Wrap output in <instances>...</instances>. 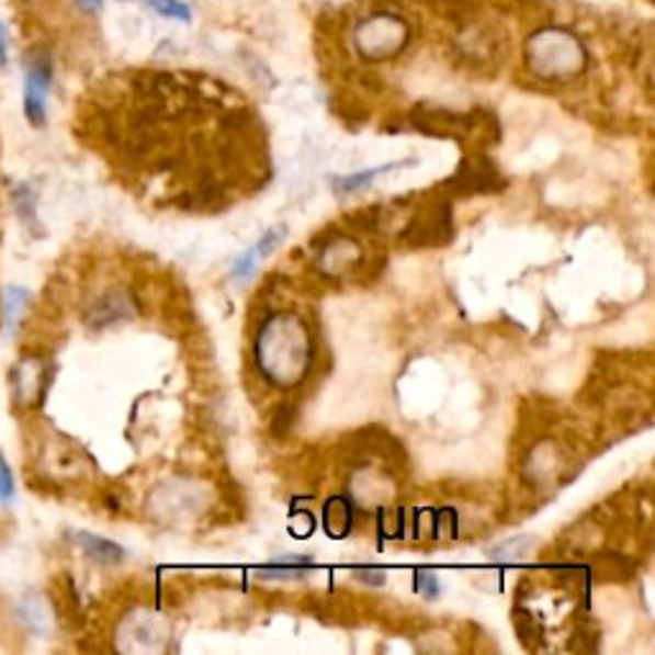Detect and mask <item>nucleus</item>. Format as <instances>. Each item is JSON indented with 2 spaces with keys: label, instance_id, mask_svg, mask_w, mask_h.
Listing matches in <instances>:
<instances>
[{
  "label": "nucleus",
  "instance_id": "f257e3e1",
  "mask_svg": "<svg viewBox=\"0 0 655 655\" xmlns=\"http://www.w3.org/2000/svg\"><path fill=\"white\" fill-rule=\"evenodd\" d=\"M52 88V61L46 54L36 52L26 61V80H23V113L31 126H44L46 95Z\"/></svg>",
  "mask_w": 655,
  "mask_h": 655
},
{
  "label": "nucleus",
  "instance_id": "f03ea898",
  "mask_svg": "<svg viewBox=\"0 0 655 655\" xmlns=\"http://www.w3.org/2000/svg\"><path fill=\"white\" fill-rule=\"evenodd\" d=\"M46 382H49V376H46V366L42 359H36V357L21 359L11 372L15 403L26 405V407L36 405L44 395Z\"/></svg>",
  "mask_w": 655,
  "mask_h": 655
},
{
  "label": "nucleus",
  "instance_id": "7ed1b4c3",
  "mask_svg": "<svg viewBox=\"0 0 655 655\" xmlns=\"http://www.w3.org/2000/svg\"><path fill=\"white\" fill-rule=\"evenodd\" d=\"M502 184L505 180L492 167V161L472 159L466 165H461L459 172L453 174V180H449V190L459 192V195H476V192H492L502 188Z\"/></svg>",
  "mask_w": 655,
  "mask_h": 655
},
{
  "label": "nucleus",
  "instance_id": "20e7f679",
  "mask_svg": "<svg viewBox=\"0 0 655 655\" xmlns=\"http://www.w3.org/2000/svg\"><path fill=\"white\" fill-rule=\"evenodd\" d=\"M75 543L80 545L84 556L92 558L100 566H118L121 561L126 558V551H123L118 543L105 541V538H98L92 533H75Z\"/></svg>",
  "mask_w": 655,
  "mask_h": 655
},
{
  "label": "nucleus",
  "instance_id": "39448f33",
  "mask_svg": "<svg viewBox=\"0 0 655 655\" xmlns=\"http://www.w3.org/2000/svg\"><path fill=\"white\" fill-rule=\"evenodd\" d=\"M128 313H131L128 297L123 295V292H111V295L100 297L98 303L90 307L88 323L92 328H103V326H111L115 320L126 318Z\"/></svg>",
  "mask_w": 655,
  "mask_h": 655
},
{
  "label": "nucleus",
  "instance_id": "423d86ee",
  "mask_svg": "<svg viewBox=\"0 0 655 655\" xmlns=\"http://www.w3.org/2000/svg\"><path fill=\"white\" fill-rule=\"evenodd\" d=\"M54 607H57V614L61 620L72 622L75 618H80V607H77V597H75V587L67 576L54 584Z\"/></svg>",
  "mask_w": 655,
  "mask_h": 655
},
{
  "label": "nucleus",
  "instance_id": "0eeeda50",
  "mask_svg": "<svg viewBox=\"0 0 655 655\" xmlns=\"http://www.w3.org/2000/svg\"><path fill=\"white\" fill-rule=\"evenodd\" d=\"M313 561L305 558V556H297V558H282V561H274V564H269L267 568H261V579H292V576H303L307 574V568H310Z\"/></svg>",
  "mask_w": 655,
  "mask_h": 655
},
{
  "label": "nucleus",
  "instance_id": "6e6552de",
  "mask_svg": "<svg viewBox=\"0 0 655 655\" xmlns=\"http://www.w3.org/2000/svg\"><path fill=\"white\" fill-rule=\"evenodd\" d=\"M11 200L15 205V213L21 215L23 223H29V228H31V223L38 226V221H36V190L31 188L29 182L15 184V188L11 190Z\"/></svg>",
  "mask_w": 655,
  "mask_h": 655
},
{
  "label": "nucleus",
  "instance_id": "1a4fd4ad",
  "mask_svg": "<svg viewBox=\"0 0 655 655\" xmlns=\"http://www.w3.org/2000/svg\"><path fill=\"white\" fill-rule=\"evenodd\" d=\"M29 292L23 287H8L3 295V303H0V310H3V326L5 330H13L15 323H19L23 305L29 303Z\"/></svg>",
  "mask_w": 655,
  "mask_h": 655
},
{
  "label": "nucleus",
  "instance_id": "9d476101",
  "mask_svg": "<svg viewBox=\"0 0 655 655\" xmlns=\"http://www.w3.org/2000/svg\"><path fill=\"white\" fill-rule=\"evenodd\" d=\"M395 167H399V165H382V167H374V169H364V172H359V174L336 177L334 188H336V192H341V195H343V192H357L361 188H366V184H372L380 174L392 172Z\"/></svg>",
  "mask_w": 655,
  "mask_h": 655
},
{
  "label": "nucleus",
  "instance_id": "9b49d317",
  "mask_svg": "<svg viewBox=\"0 0 655 655\" xmlns=\"http://www.w3.org/2000/svg\"><path fill=\"white\" fill-rule=\"evenodd\" d=\"M149 3L154 11L167 15V19L190 21V8H188V3H182V0H149Z\"/></svg>",
  "mask_w": 655,
  "mask_h": 655
},
{
  "label": "nucleus",
  "instance_id": "f8f14e48",
  "mask_svg": "<svg viewBox=\"0 0 655 655\" xmlns=\"http://www.w3.org/2000/svg\"><path fill=\"white\" fill-rule=\"evenodd\" d=\"M528 545H533V541H528V538H515V541L505 543V545H497L495 551H492V558L497 561H510V558H520L522 553L520 549H528Z\"/></svg>",
  "mask_w": 655,
  "mask_h": 655
},
{
  "label": "nucleus",
  "instance_id": "ddd939ff",
  "mask_svg": "<svg viewBox=\"0 0 655 655\" xmlns=\"http://www.w3.org/2000/svg\"><path fill=\"white\" fill-rule=\"evenodd\" d=\"M415 587H418L420 595H426V597H438V595H441V584H438V576L436 574L420 572L418 579H415Z\"/></svg>",
  "mask_w": 655,
  "mask_h": 655
},
{
  "label": "nucleus",
  "instance_id": "4468645a",
  "mask_svg": "<svg viewBox=\"0 0 655 655\" xmlns=\"http://www.w3.org/2000/svg\"><path fill=\"white\" fill-rule=\"evenodd\" d=\"M13 497V472L8 461L0 456V502H8Z\"/></svg>",
  "mask_w": 655,
  "mask_h": 655
},
{
  "label": "nucleus",
  "instance_id": "2eb2a0df",
  "mask_svg": "<svg viewBox=\"0 0 655 655\" xmlns=\"http://www.w3.org/2000/svg\"><path fill=\"white\" fill-rule=\"evenodd\" d=\"M376 568H357V579L366 581V584H374V587H382L384 584V574L380 572V576H374Z\"/></svg>",
  "mask_w": 655,
  "mask_h": 655
},
{
  "label": "nucleus",
  "instance_id": "dca6fc26",
  "mask_svg": "<svg viewBox=\"0 0 655 655\" xmlns=\"http://www.w3.org/2000/svg\"><path fill=\"white\" fill-rule=\"evenodd\" d=\"M5 59H8V38H5L3 23H0V67L5 65Z\"/></svg>",
  "mask_w": 655,
  "mask_h": 655
}]
</instances>
